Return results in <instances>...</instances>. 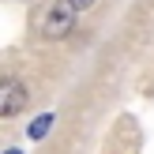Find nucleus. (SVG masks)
Instances as JSON below:
<instances>
[{
  "label": "nucleus",
  "instance_id": "f03ea898",
  "mask_svg": "<svg viewBox=\"0 0 154 154\" xmlns=\"http://www.w3.org/2000/svg\"><path fill=\"white\" fill-rule=\"evenodd\" d=\"M26 105V87L19 79H0V117H15Z\"/></svg>",
  "mask_w": 154,
  "mask_h": 154
},
{
  "label": "nucleus",
  "instance_id": "20e7f679",
  "mask_svg": "<svg viewBox=\"0 0 154 154\" xmlns=\"http://www.w3.org/2000/svg\"><path fill=\"white\" fill-rule=\"evenodd\" d=\"M68 4H72L75 11H79V8H90V4H94V0H68Z\"/></svg>",
  "mask_w": 154,
  "mask_h": 154
},
{
  "label": "nucleus",
  "instance_id": "7ed1b4c3",
  "mask_svg": "<svg viewBox=\"0 0 154 154\" xmlns=\"http://www.w3.org/2000/svg\"><path fill=\"white\" fill-rule=\"evenodd\" d=\"M49 128H53V113H42V117H38L26 132H30V139H45V135H49Z\"/></svg>",
  "mask_w": 154,
  "mask_h": 154
},
{
  "label": "nucleus",
  "instance_id": "39448f33",
  "mask_svg": "<svg viewBox=\"0 0 154 154\" xmlns=\"http://www.w3.org/2000/svg\"><path fill=\"white\" fill-rule=\"evenodd\" d=\"M4 154H23V150H4Z\"/></svg>",
  "mask_w": 154,
  "mask_h": 154
},
{
  "label": "nucleus",
  "instance_id": "f257e3e1",
  "mask_svg": "<svg viewBox=\"0 0 154 154\" xmlns=\"http://www.w3.org/2000/svg\"><path fill=\"white\" fill-rule=\"evenodd\" d=\"M72 26H75V8L68 4V0H60V4H53L49 11H45V19H42V34L45 38H68L72 34Z\"/></svg>",
  "mask_w": 154,
  "mask_h": 154
}]
</instances>
